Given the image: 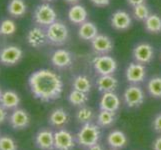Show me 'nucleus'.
Returning <instances> with one entry per match:
<instances>
[{"label": "nucleus", "mask_w": 161, "mask_h": 150, "mask_svg": "<svg viewBox=\"0 0 161 150\" xmlns=\"http://www.w3.org/2000/svg\"><path fill=\"white\" fill-rule=\"evenodd\" d=\"M30 91L36 99L42 102H50L60 98L63 91L61 77L49 69L34 71L28 78Z\"/></svg>", "instance_id": "1"}, {"label": "nucleus", "mask_w": 161, "mask_h": 150, "mask_svg": "<svg viewBox=\"0 0 161 150\" xmlns=\"http://www.w3.org/2000/svg\"><path fill=\"white\" fill-rule=\"evenodd\" d=\"M99 125L93 124L91 122L85 123L76 134V141L83 147H90L100 140L101 131Z\"/></svg>", "instance_id": "2"}, {"label": "nucleus", "mask_w": 161, "mask_h": 150, "mask_svg": "<svg viewBox=\"0 0 161 150\" xmlns=\"http://www.w3.org/2000/svg\"><path fill=\"white\" fill-rule=\"evenodd\" d=\"M48 42L53 45H62L66 43L69 38V30L63 22L55 21L46 28Z\"/></svg>", "instance_id": "3"}, {"label": "nucleus", "mask_w": 161, "mask_h": 150, "mask_svg": "<svg viewBox=\"0 0 161 150\" xmlns=\"http://www.w3.org/2000/svg\"><path fill=\"white\" fill-rule=\"evenodd\" d=\"M33 18L38 25L48 27L57 20V13L50 4L42 3L36 6Z\"/></svg>", "instance_id": "4"}, {"label": "nucleus", "mask_w": 161, "mask_h": 150, "mask_svg": "<svg viewBox=\"0 0 161 150\" xmlns=\"http://www.w3.org/2000/svg\"><path fill=\"white\" fill-rule=\"evenodd\" d=\"M92 66L99 75H113L117 70V62L108 54L98 55L92 60Z\"/></svg>", "instance_id": "5"}, {"label": "nucleus", "mask_w": 161, "mask_h": 150, "mask_svg": "<svg viewBox=\"0 0 161 150\" xmlns=\"http://www.w3.org/2000/svg\"><path fill=\"white\" fill-rule=\"evenodd\" d=\"M123 100L129 108H136L143 104L145 100V94L139 85L131 84L124 90Z\"/></svg>", "instance_id": "6"}, {"label": "nucleus", "mask_w": 161, "mask_h": 150, "mask_svg": "<svg viewBox=\"0 0 161 150\" xmlns=\"http://www.w3.org/2000/svg\"><path fill=\"white\" fill-rule=\"evenodd\" d=\"M132 56L135 62L143 65L149 64L154 59V48L147 42H140L133 48Z\"/></svg>", "instance_id": "7"}, {"label": "nucleus", "mask_w": 161, "mask_h": 150, "mask_svg": "<svg viewBox=\"0 0 161 150\" xmlns=\"http://www.w3.org/2000/svg\"><path fill=\"white\" fill-rule=\"evenodd\" d=\"M22 56H23L22 49L15 45L4 46L0 50V62L7 66L17 64Z\"/></svg>", "instance_id": "8"}, {"label": "nucleus", "mask_w": 161, "mask_h": 150, "mask_svg": "<svg viewBox=\"0 0 161 150\" xmlns=\"http://www.w3.org/2000/svg\"><path fill=\"white\" fill-rule=\"evenodd\" d=\"M126 80L131 84H139L146 78V68L143 64L132 62L126 67L125 70Z\"/></svg>", "instance_id": "9"}, {"label": "nucleus", "mask_w": 161, "mask_h": 150, "mask_svg": "<svg viewBox=\"0 0 161 150\" xmlns=\"http://www.w3.org/2000/svg\"><path fill=\"white\" fill-rule=\"evenodd\" d=\"M110 24L115 30L126 31L132 25V17L125 10H116L110 17Z\"/></svg>", "instance_id": "10"}, {"label": "nucleus", "mask_w": 161, "mask_h": 150, "mask_svg": "<svg viewBox=\"0 0 161 150\" xmlns=\"http://www.w3.org/2000/svg\"><path fill=\"white\" fill-rule=\"evenodd\" d=\"M75 147V138L68 130L61 129L54 133V149L72 150Z\"/></svg>", "instance_id": "11"}, {"label": "nucleus", "mask_w": 161, "mask_h": 150, "mask_svg": "<svg viewBox=\"0 0 161 150\" xmlns=\"http://www.w3.org/2000/svg\"><path fill=\"white\" fill-rule=\"evenodd\" d=\"M91 47L96 54L103 55V54H108L112 51L114 47V43L109 36L104 34H98L91 41Z\"/></svg>", "instance_id": "12"}, {"label": "nucleus", "mask_w": 161, "mask_h": 150, "mask_svg": "<svg viewBox=\"0 0 161 150\" xmlns=\"http://www.w3.org/2000/svg\"><path fill=\"white\" fill-rule=\"evenodd\" d=\"M26 40L30 46L34 48L43 47L48 42L46 30L41 27H33L26 34Z\"/></svg>", "instance_id": "13"}, {"label": "nucleus", "mask_w": 161, "mask_h": 150, "mask_svg": "<svg viewBox=\"0 0 161 150\" xmlns=\"http://www.w3.org/2000/svg\"><path fill=\"white\" fill-rule=\"evenodd\" d=\"M51 63L59 69L67 68L73 62V55L66 49H56L51 54Z\"/></svg>", "instance_id": "14"}, {"label": "nucleus", "mask_w": 161, "mask_h": 150, "mask_svg": "<svg viewBox=\"0 0 161 150\" xmlns=\"http://www.w3.org/2000/svg\"><path fill=\"white\" fill-rule=\"evenodd\" d=\"M9 123L14 129H25L30 123V116L23 109H15L9 116Z\"/></svg>", "instance_id": "15"}, {"label": "nucleus", "mask_w": 161, "mask_h": 150, "mask_svg": "<svg viewBox=\"0 0 161 150\" xmlns=\"http://www.w3.org/2000/svg\"><path fill=\"white\" fill-rule=\"evenodd\" d=\"M120 107V98L115 92H105L99 101L100 110H106L110 112H116Z\"/></svg>", "instance_id": "16"}, {"label": "nucleus", "mask_w": 161, "mask_h": 150, "mask_svg": "<svg viewBox=\"0 0 161 150\" xmlns=\"http://www.w3.org/2000/svg\"><path fill=\"white\" fill-rule=\"evenodd\" d=\"M35 144L42 150H51L54 148V133L51 130L42 129L37 132Z\"/></svg>", "instance_id": "17"}, {"label": "nucleus", "mask_w": 161, "mask_h": 150, "mask_svg": "<svg viewBox=\"0 0 161 150\" xmlns=\"http://www.w3.org/2000/svg\"><path fill=\"white\" fill-rule=\"evenodd\" d=\"M68 19L71 23L75 25H81L87 21L88 12L87 9L81 4H74L68 10Z\"/></svg>", "instance_id": "18"}, {"label": "nucleus", "mask_w": 161, "mask_h": 150, "mask_svg": "<svg viewBox=\"0 0 161 150\" xmlns=\"http://www.w3.org/2000/svg\"><path fill=\"white\" fill-rule=\"evenodd\" d=\"M96 86L102 93L114 92L118 87V80L113 75H99L96 79Z\"/></svg>", "instance_id": "19"}, {"label": "nucleus", "mask_w": 161, "mask_h": 150, "mask_svg": "<svg viewBox=\"0 0 161 150\" xmlns=\"http://www.w3.org/2000/svg\"><path fill=\"white\" fill-rule=\"evenodd\" d=\"M98 34L99 33H98L97 26L91 21H85L84 23L79 25L78 37L81 40L91 42Z\"/></svg>", "instance_id": "20"}, {"label": "nucleus", "mask_w": 161, "mask_h": 150, "mask_svg": "<svg viewBox=\"0 0 161 150\" xmlns=\"http://www.w3.org/2000/svg\"><path fill=\"white\" fill-rule=\"evenodd\" d=\"M127 136L121 130H113L107 135V144L112 149H121L127 145Z\"/></svg>", "instance_id": "21"}, {"label": "nucleus", "mask_w": 161, "mask_h": 150, "mask_svg": "<svg viewBox=\"0 0 161 150\" xmlns=\"http://www.w3.org/2000/svg\"><path fill=\"white\" fill-rule=\"evenodd\" d=\"M20 104V97L17 93L12 90H6L2 93L0 98V105L6 110L15 109Z\"/></svg>", "instance_id": "22"}, {"label": "nucleus", "mask_w": 161, "mask_h": 150, "mask_svg": "<svg viewBox=\"0 0 161 150\" xmlns=\"http://www.w3.org/2000/svg\"><path fill=\"white\" fill-rule=\"evenodd\" d=\"M69 120L68 113L66 112V110L63 108H56L54 109L50 113L48 117V121L50 125L55 127H61L65 125Z\"/></svg>", "instance_id": "23"}, {"label": "nucleus", "mask_w": 161, "mask_h": 150, "mask_svg": "<svg viewBox=\"0 0 161 150\" xmlns=\"http://www.w3.org/2000/svg\"><path fill=\"white\" fill-rule=\"evenodd\" d=\"M8 13L13 17H22L27 11V5L24 0H9L7 4Z\"/></svg>", "instance_id": "24"}, {"label": "nucleus", "mask_w": 161, "mask_h": 150, "mask_svg": "<svg viewBox=\"0 0 161 150\" xmlns=\"http://www.w3.org/2000/svg\"><path fill=\"white\" fill-rule=\"evenodd\" d=\"M144 27L147 32L152 34L161 33V17L156 13H151L144 21Z\"/></svg>", "instance_id": "25"}, {"label": "nucleus", "mask_w": 161, "mask_h": 150, "mask_svg": "<svg viewBox=\"0 0 161 150\" xmlns=\"http://www.w3.org/2000/svg\"><path fill=\"white\" fill-rule=\"evenodd\" d=\"M72 87L75 90H78L84 93H89L91 91V81L88 78L86 75H77L73 78V81H72Z\"/></svg>", "instance_id": "26"}, {"label": "nucleus", "mask_w": 161, "mask_h": 150, "mask_svg": "<svg viewBox=\"0 0 161 150\" xmlns=\"http://www.w3.org/2000/svg\"><path fill=\"white\" fill-rule=\"evenodd\" d=\"M68 101L72 105H74V106H79V107L84 106V105L86 104V102L88 101L87 93L72 89V91L69 93V95H68Z\"/></svg>", "instance_id": "27"}, {"label": "nucleus", "mask_w": 161, "mask_h": 150, "mask_svg": "<svg viewBox=\"0 0 161 150\" xmlns=\"http://www.w3.org/2000/svg\"><path fill=\"white\" fill-rule=\"evenodd\" d=\"M115 122V112L100 110L97 115V125L100 127H109Z\"/></svg>", "instance_id": "28"}, {"label": "nucleus", "mask_w": 161, "mask_h": 150, "mask_svg": "<svg viewBox=\"0 0 161 150\" xmlns=\"http://www.w3.org/2000/svg\"><path fill=\"white\" fill-rule=\"evenodd\" d=\"M147 91L154 98H161V77L154 76L147 83Z\"/></svg>", "instance_id": "29"}, {"label": "nucleus", "mask_w": 161, "mask_h": 150, "mask_svg": "<svg viewBox=\"0 0 161 150\" xmlns=\"http://www.w3.org/2000/svg\"><path fill=\"white\" fill-rule=\"evenodd\" d=\"M94 117V112L90 107L81 106L76 113V119L79 123H89Z\"/></svg>", "instance_id": "30"}, {"label": "nucleus", "mask_w": 161, "mask_h": 150, "mask_svg": "<svg viewBox=\"0 0 161 150\" xmlns=\"http://www.w3.org/2000/svg\"><path fill=\"white\" fill-rule=\"evenodd\" d=\"M132 14H133V17H134L136 20L144 22L151 13H150V10H149L147 5L145 3H143V4L137 5V6L133 7Z\"/></svg>", "instance_id": "31"}, {"label": "nucleus", "mask_w": 161, "mask_h": 150, "mask_svg": "<svg viewBox=\"0 0 161 150\" xmlns=\"http://www.w3.org/2000/svg\"><path fill=\"white\" fill-rule=\"evenodd\" d=\"M17 27L13 20L11 19H3L0 22V34L4 36H9L15 33Z\"/></svg>", "instance_id": "32"}, {"label": "nucleus", "mask_w": 161, "mask_h": 150, "mask_svg": "<svg viewBox=\"0 0 161 150\" xmlns=\"http://www.w3.org/2000/svg\"><path fill=\"white\" fill-rule=\"evenodd\" d=\"M18 146L13 138L9 136L0 137V150H17Z\"/></svg>", "instance_id": "33"}, {"label": "nucleus", "mask_w": 161, "mask_h": 150, "mask_svg": "<svg viewBox=\"0 0 161 150\" xmlns=\"http://www.w3.org/2000/svg\"><path fill=\"white\" fill-rule=\"evenodd\" d=\"M152 126H153V129L155 131L158 132V133H161V113H159L155 116Z\"/></svg>", "instance_id": "34"}, {"label": "nucleus", "mask_w": 161, "mask_h": 150, "mask_svg": "<svg viewBox=\"0 0 161 150\" xmlns=\"http://www.w3.org/2000/svg\"><path fill=\"white\" fill-rule=\"evenodd\" d=\"M90 2L96 7H105L110 4L111 0H90Z\"/></svg>", "instance_id": "35"}, {"label": "nucleus", "mask_w": 161, "mask_h": 150, "mask_svg": "<svg viewBox=\"0 0 161 150\" xmlns=\"http://www.w3.org/2000/svg\"><path fill=\"white\" fill-rule=\"evenodd\" d=\"M6 117H7L6 109H5L4 107H2L1 105H0V124H2L3 122L6 120Z\"/></svg>", "instance_id": "36"}, {"label": "nucleus", "mask_w": 161, "mask_h": 150, "mask_svg": "<svg viewBox=\"0 0 161 150\" xmlns=\"http://www.w3.org/2000/svg\"><path fill=\"white\" fill-rule=\"evenodd\" d=\"M145 2H146V0H127V3H128L132 7H135V6H137V5L143 4Z\"/></svg>", "instance_id": "37"}, {"label": "nucleus", "mask_w": 161, "mask_h": 150, "mask_svg": "<svg viewBox=\"0 0 161 150\" xmlns=\"http://www.w3.org/2000/svg\"><path fill=\"white\" fill-rule=\"evenodd\" d=\"M152 148L153 150H161V136L157 137L156 139L154 140Z\"/></svg>", "instance_id": "38"}, {"label": "nucleus", "mask_w": 161, "mask_h": 150, "mask_svg": "<svg viewBox=\"0 0 161 150\" xmlns=\"http://www.w3.org/2000/svg\"><path fill=\"white\" fill-rule=\"evenodd\" d=\"M87 150H104V148L99 143H96V144H94V145L88 147Z\"/></svg>", "instance_id": "39"}, {"label": "nucleus", "mask_w": 161, "mask_h": 150, "mask_svg": "<svg viewBox=\"0 0 161 150\" xmlns=\"http://www.w3.org/2000/svg\"><path fill=\"white\" fill-rule=\"evenodd\" d=\"M65 2H67V3H69V4H72V5H74V4H77L78 3L80 0H64Z\"/></svg>", "instance_id": "40"}, {"label": "nucleus", "mask_w": 161, "mask_h": 150, "mask_svg": "<svg viewBox=\"0 0 161 150\" xmlns=\"http://www.w3.org/2000/svg\"><path fill=\"white\" fill-rule=\"evenodd\" d=\"M44 1H47V2H52V1H54V0H44Z\"/></svg>", "instance_id": "41"}, {"label": "nucleus", "mask_w": 161, "mask_h": 150, "mask_svg": "<svg viewBox=\"0 0 161 150\" xmlns=\"http://www.w3.org/2000/svg\"><path fill=\"white\" fill-rule=\"evenodd\" d=\"M2 93H3V92L1 91V89H0V98H1V96H2Z\"/></svg>", "instance_id": "42"}, {"label": "nucleus", "mask_w": 161, "mask_h": 150, "mask_svg": "<svg viewBox=\"0 0 161 150\" xmlns=\"http://www.w3.org/2000/svg\"><path fill=\"white\" fill-rule=\"evenodd\" d=\"M111 150H116V149H111Z\"/></svg>", "instance_id": "43"}]
</instances>
